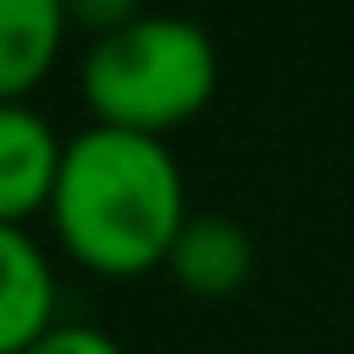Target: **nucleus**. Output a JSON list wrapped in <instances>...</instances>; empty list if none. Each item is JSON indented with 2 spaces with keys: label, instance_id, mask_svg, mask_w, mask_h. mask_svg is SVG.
Returning a JSON list of instances; mask_svg holds the SVG:
<instances>
[{
  "label": "nucleus",
  "instance_id": "nucleus-1",
  "mask_svg": "<svg viewBox=\"0 0 354 354\" xmlns=\"http://www.w3.org/2000/svg\"><path fill=\"white\" fill-rule=\"evenodd\" d=\"M50 216L72 260L100 277H138L166 266L188 227L183 171L160 138L94 122L66 144Z\"/></svg>",
  "mask_w": 354,
  "mask_h": 354
},
{
  "label": "nucleus",
  "instance_id": "nucleus-2",
  "mask_svg": "<svg viewBox=\"0 0 354 354\" xmlns=\"http://www.w3.org/2000/svg\"><path fill=\"white\" fill-rule=\"evenodd\" d=\"M216 88V44L183 17H133L83 55V100L100 127L160 138Z\"/></svg>",
  "mask_w": 354,
  "mask_h": 354
},
{
  "label": "nucleus",
  "instance_id": "nucleus-3",
  "mask_svg": "<svg viewBox=\"0 0 354 354\" xmlns=\"http://www.w3.org/2000/svg\"><path fill=\"white\" fill-rule=\"evenodd\" d=\"M66 144L28 105H0V221L17 227L39 205L55 199Z\"/></svg>",
  "mask_w": 354,
  "mask_h": 354
},
{
  "label": "nucleus",
  "instance_id": "nucleus-4",
  "mask_svg": "<svg viewBox=\"0 0 354 354\" xmlns=\"http://www.w3.org/2000/svg\"><path fill=\"white\" fill-rule=\"evenodd\" d=\"M55 277L22 227L0 221V354H28L55 321Z\"/></svg>",
  "mask_w": 354,
  "mask_h": 354
},
{
  "label": "nucleus",
  "instance_id": "nucleus-5",
  "mask_svg": "<svg viewBox=\"0 0 354 354\" xmlns=\"http://www.w3.org/2000/svg\"><path fill=\"white\" fill-rule=\"evenodd\" d=\"M166 271L199 299H227L249 282L254 243L232 216H188V227L177 232V243L166 254Z\"/></svg>",
  "mask_w": 354,
  "mask_h": 354
},
{
  "label": "nucleus",
  "instance_id": "nucleus-6",
  "mask_svg": "<svg viewBox=\"0 0 354 354\" xmlns=\"http://www.w3.org/2000/svg\"><path fill=\"white\" fill-rule=\"evenodd\" d=\"M66 22L61 0H0V105H22V94L50 72Z\"/></svg>",
  "mask_w": 354,
  "mask_h": 354
},
{
  "label": "nucleus",
  "instance_id": "nucleus-7",
  "mask_svg": "<svg viewBox=\"0 0 354 354\" xmlns=\"http://www.w3.org/2000/svg\"><path fill=\"white\" fill-rule=\"evenodd\" d=\"M28 354H122V343L111 337V332H100V326H50Z\"/></svg>",
  "mask_w": 354,
  "mask_h": 354
}]
</instances>
